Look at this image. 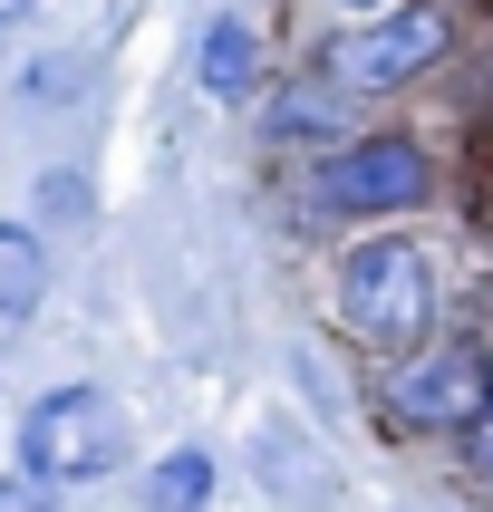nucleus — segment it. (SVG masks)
Instances as JSON below:
<instances>
[{"instance_id": "obj_3", "label": "nucleus", "mask_w": 493, "mask_h": 512, "mask_svg": "<svg viewBox=\"0 0 493 512\" xmlns=\"http://www.w3.org/2000/svg\"><path fill=\"white\" fill-rule=\"evenodd\" d=\"M484 377H493V348L474 329H426L416 348H397L377 368V406L397 435H455L484 406Z\"/></svg>"}, {"instance_id": "obj_12", "label": "nucleus", "mask_w": 493, "mask_h": 512, "mask_svg": "<svg viewBox=\"0 0 493 512\" xmlns=\"http://www.w3.org/2000/svg\"><path fill=\"white\" fill-rule=\"evenodd\" d=\"M0 512H49V484H29V474H20V484H0Z\"/></svg>"}, {"instance_id": "obj_9", "label": "nucleus", "mask_w": 493, "mask_h": 512, "mask_svg": "<svg viewBox=\"0 0 493 512\" xmlns=\"http://www.w3.org/2000/svg\"><path fill=\"white\" fill-rule=\"evenodd\" d=\"M39 290H49L39 232H29V223H0V319H29V310H39Z\"/></svg>"}, {"instance_id": "obj_2", "label": "nucleus", "mask_w": 493, "mask_h": 512, "mask_svg": "<svg viewBox=\"0 0 493 512\" xmlns=\"http://www.w3.org/2000/svg\"><path fill=\"white\" fill-rule=\"evenodd\" d=\"M445 49H455V10H445V0H406V10L348 20L339 39L310 58V68L339 87L348 107H368V97H397V87H416Z\"/></svg>"}, {"instance_id": "obj_11", "label": "nucleus", "mask_w": 493, "mask_h": 512, "mask_svg": "<svg viewBox=\"0 0 493 512\" xmlns=\"http://www.w3.org/2000/svg\"><path fill=\"white\" fill-rule=\"evenodd\" d=\"M39 203H49V213H78L87 184H78V174H49V184H39Z\"/></svg>"}, {"instance_id": "obj_8", "label": "nucleus", "mask_w": 493, "mask_h": 512, "mask_svg": "<svg viewBox=\"0 0 493 512\" xmlns=\"http://www.w3.org/2000/svg\"><path fill=\"white\" fill-rule=\"evenodd\" d=\"M252 78H261V39H252V20H213L203 29V87L213 97H252Z\"/></svg>"}, {"instance_id": "obj_14", "label": "nucleus", "mask_w": 493, "mask_h": 512, "mask_svg": "<svg viewBox=\"0 0 493 512\" xmlns=\"http://www.w3.org/2000/svg\"><path fill=\"white\" fill-rule=\"evenodd\" d=\"M339 10H358V20H368V10H377V0H339Z\"/></svg>"}, {"instance_id": "obj_7", "label": "nucleus", "mask_w": 493, "mask_h": 512, "mask_svg": "<svg viewBox=\"0 0 493 512\" xmlns=\"http://www.w3.org/2000/svg\"><path fill=\"white\" fill-rule=\"evenodd\" d=\"M145 512H213V445H174L145 464Z\"/></svg>"}, {"instance_id": "obj_1", "label": "nucleus", "mask_w": 493, "mask_h": 512, "mask_svg": "<svg viewBox=\"0 0 493 512\" xmlns=\"http://www.w3.org/2000/svg\"><path fill=\"white\" fill-rule=\"evenodd\" d=\"M329 300H339V329L358 348L397 358L445 319V271H435V252L416 232H358L339 252V271H329Z\"/></svg>"}, {"instance_id": "obj_10", "label": "nucleus", "mask_w": 493, "mask_h": 512, "mask_svg": "<svg viewBox=\"0 0 493 512\" xmlns=\"http://www.w3.org/2000/svg\"><path fill=\"white\" fill-rule=\"evenodd\" d=\"M445 445H455V474H464V484H474V493L493 503V377H484V406H474V416H464V426L445 435Z\"/></svg>"}, {"instance_id": "obj_5", "label": "nucleus", "mask_w": 493, "mask_h": 512, "mask_svg": "<svg viewBox=\"0 0 493 512\" xmlns=\"http://www.w3.org/2000/svg\"><path fill=\"white\" fill-rule=\"evenodd\" d=\"M126 406L107 397V387H49V397L20 416V474L29 484H49V493H68V484H107L116 464H126Z\"/></svg>"}, {"instance_id": "obj_13", "label": "nucleus", "mask_w": 493, "mask_h": 512, "mask_svg": "<svg viewBox=\"0 0 493 512\" xmlns=\"http://www.w3.org/2000/svg\"><path fill=\"white\" fill-rule=\"evenodd\" d=\"M29 10H39V0H0V39H10V29H20Z\"/></svg>"}, {"instance_id": "obj_4", "label": "nucleus", "mask_w": 493, "mask_h": 512, "mask_svg": "<svg viewBox=\"0 0 493 512\" xmlns=\"http://www.w3.org/2000/svg\"><path fill=\"white\" fill-rule=\"evenodd\" d=\"M435 194V155L416 136H339L310 165V223H387Z\"/></svg>"}, {"instance_id": "obj_6", "label": "nucleus", "mask_w": 493, "mask_h": 512, "mask_svg": "<svg viewBox=\"0 0 493 512\" xmlns=\"http://www.w3.org/2000/svg\"><path fill=\"white\" fill-rule=\"evenodd\" d=\"M261 136H271V145H339V136H348V97L319 78V68H300V78L271 97Z\"/></svg>"}]
</instances>
